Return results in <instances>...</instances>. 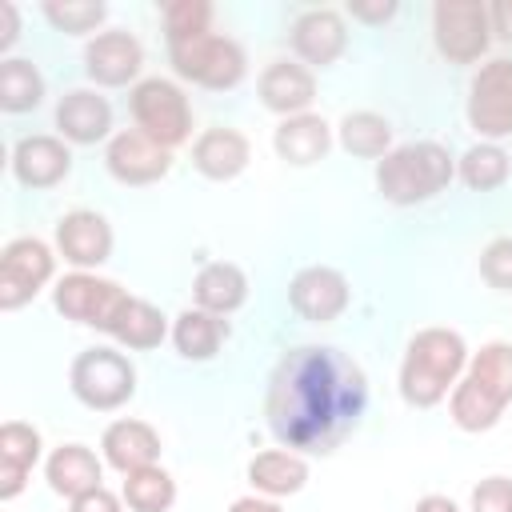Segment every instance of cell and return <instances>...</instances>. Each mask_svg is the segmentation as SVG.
<instances>
[{
    "label": "cell",
    "mask_w": 512,
    "mask_h": 512,
    "mask_svg": "<svg viewBox=\"0 0 512 512\" xmlns=\"http://www.w3.org/2000/svg\"><path fill=\"white\" fill-rule=\"evenodd\" d=\"M368 408V380L360 364L324 344L284 352L268 376L264 416L268 432L288 452L328 456L356 428Z\"/></svg>",
    "instance_id": "6da1fadb"
},
{
    "label": "cell",
    "mask_w": 512,
    "mask_h": 512,
    "mask_svg": "<svg viewBox=\"0 0 512 512\" xmlns=\"http://www.w3.org/2000/svg\"><path fill=\"white\" fill-rule=\"evenodd\" d=\"M468 368V344L456 328H420L400 360V396L408 408H436Z\"/></svg>",
    "instance_id": "7a4b0ae2"
},
{
    "label": "cell",
    "mask_w": 512,
    "mask_h": 512,
    "mask_svg": "<svg viewBox=\"0 0 512 512\" xmlns=\"http://www.w3.org/2000/svg\"><path fill=\"white\" fill-rule=\"evenodd\" d=\"M512 404V344L488 340L452 388V424L460 432H488Z\"/></svg>",
    "instance_id": "3957f363"
},
{
    "label": "cell",
    "mask_w": 512,
    "mask_h": 512,
    "mask_svg": "<svg viewBox=\"0 0 512 512\" xmlns=\"http://www.w3.org/2000/svg\"><path fill=\"white\" fill-rule=\"evenodd\" d=\"M456 176V160L436 140H412L376 160V188L388 204H424L440 196Z\"/></svg>",
    "instance_id": "277c9868"
},
{
    "label": "cell",
    "mask_w": 512,
    "mask_h": 512,
    "mask_svg": "<svg viewBox=\"0 0 512 512\" xmlns=\"http://www.w3.org/2000/svg\"><path fill=\"white\" fill-rule=\"evenodd\" d=\"M72 396L92 412H112L136 396V368L116 348H84L68 368Z\"/></svg>",
    "instance_id": "5b68a950"
},
{
    "label": "cell",
    "mask_w": 512,
    "mask_h": 512,
    "mask_svg": "<svg viewBox=\"0 0 512 512\" xmlns=\"http://www.w3.org/2000/svg\"><path fill=\"white\" fill-rule=\"evenodd\" d=\"M168 60L172 72L196 88H212V92H228L244 80L248 72V56L232 36H196V40H180L168 44Z\"/></svg>",
    "instance_id": "8992f818"
},
{
    "label": "cell",
    "mask_w": 512,
    "mask_h": 512,
    "mask_svg": "<svg viewBox=\"0 0 512 512\" xmlns=\"http://www.w3.org/2000/svg\"><path fill=\"white\" fill-rule=\"evenodd\" d=\"M136 132H144L148 140H156L160 148H180L192 136V108L180 84L164 80V76H148L132 88L128 96Z\"/></svg>",
    "instance_id": "52a82bcc"
},
{
    "label": "cell",
    "mask_w": 512,
    "mask_h": 512,
    "mask_svg": "<svg viewBox=\"0 0 512 512\" xmlns=\"http://www.w3.org/2000/svg\"><path fill=\"white\" fill-rule=\"evenodd\" d=\"M432 40L436 52L452 64H472L492 44L488 4L480 0H436L432 4Z\"/></svg>",
    "instance_id": "ba28073f"
},
{
    "label": "cell",
    "mask_w": 512,
    "mask_h": 512,
    "mask_svg": "<svg viewBox=\"0 0 512 512\" xmlns=\"http://www.w3.org/2000/svg\"><path fill=\"white\" fill-rule=\"evenodd\" d=\"M52 304L64 320L84 324V328H100L112 332L120 308L128 304V292L116 280H104L96 272H68L56 280L52 288Z\"/></svg>",
    "instance_id": "9c48e42d"
},
{
    "label": "cell",
    "mask_w": 512,
    "mask_h": 512,
    "mask_svg": "<svg viewBox=\"0 0 512 512\" xmlns=\"http://www.w3.org/2000/svg\"><path fill=\"white\" fill-rule=\"evenodd\" d=\"M468 128L496 144L512 136V60H488L468 84Z\"/></svg>",
    "instance_id": "30bf717a"
},
{
    "label": "cell",
    "mask_w": 512,
    "mask_h": 512,
    "mask_svg": "<svg viewBox=\"0 0 512 512\" xmlns=\"http://www.w3.org/2000/svg\"><path fill=\"white\" fill-rule=\"evenodd\" d=\"M56 272V256L36 236H16L0 252V308L16 312L24 308Z\"/></svg>",
    "instance_id": "8fae6325"
},
{
    "label": "cell",
    "mask_w": 512,
    "mask_h": 512,
    "mask_svg": "<svg viewBox=\"0 0 512 512\" xmlns=\"http://www.w3.org/2000/svg\"><path fill=\"white\" fill-rule=\"evenodd\" d=\"M352 300V288L344 280V272L328 268V264H308L288 280V304L300 320L308 324H328L336 320Z\"/></svg>",
    "instance_id": "7c38bea8"
},
{
    "label": "cell",
    "mask_w": 512,
    "mask_h": 512,
    "mask_svg": "<svg viewBox=\"0 0 512 512\" xmlns=\"http://www.w3.org/2000/svg\"><path fill=\"white\" fill-rule=\"evenodd\" d=\"M104 164L108 172L120 180V184H132V188H144V184H156L172 172V152L160 148L156 140H148L144 132L128 128V132H116L104 148Z\"/></svg>",
    "instance_id": "4fadbf2b"
},
{
    "label": "cell",
    "mask_w": 512,
    "mask_h": 512,
    "mask_svg": "<svg viewBox=\"0 0 512 512\" xmlns=\"http://www.w3.org/2000/svg\"><path fill=\"white\" fill-rule=\"evenodd\" d=\"M56 248L76 272H92L112 256V228L100 212L76 208L56 220Z\"/></svg>",
    "instance_id": "5bb4252c"
},
{
    "label": "cell",
    "mask_w": 512,
    "mask_h": 512,
    "mask_svg": "<svg viewBox=\"0 0 512 512\" xmlns=\"http://www.w3.org/2000/svg\"><path fill=\"white\" fill-rule=\"evenodd\" d=\"M144 64V48L132 32L116 28V32H100L96 40H88L84 48V72L88 80H96L100 88H124L140 76Z\"/></svg>",
    "instance_id": "9a60e30c"
},
{
    "label": "cell",
    "mask_w": 512,
    "mask_h": 512,
    "mask_svg": "<svg viewBox=\"0 0 512 512\" xmlns=\"http://www.w3.org/2000/svg\"><path fill=\"white\" fill-rule=\"evenodd\" d=\"M292 48L312 68L336 64L344 56V48H348L344 16L336 8H308V12H300L296 24H292Z\"/></svg>",
    "instance_id": "2e32d148"
},
{
    "label": "cell",
    "mask_w": 512,
    "mask_h": 512,
    "mask_svg": "<svg viewBox=\"0 0 512 512\" xmlns=\"http://www.w3.org/2000/svg\"><path fill=\"white\" fill-rule=\"evenodd\" d=\"M260 104L276 116H304L316 100V76L304 68V64H292V60H272L264 72H260Z\"/></svg>",
    "instance_id": "e0dca14e"
},
{
    "label": "cell",
    "mask_w": 512,
    "mask_h": 512,
    "mask_svg": "<svg viewBox=\"0 0 512 512\" xmlns=\"http://www.w3.org/2000/svg\"><path fill=\"white\" fill-rule=\"evenodd\" d=\"M72 172V152L60 136H24L12 148V176L24 188H56Z\"/></svg>",
    "instance_id": "ac0fdd59"
},
{
    "label": "cell",
    "mask_w": 512,
    "mask_h": 512,
    "mask_svg": "<svg viewBox=\"0 0 512 512\" xmlns=\"http://www.w3.org/2000/svg\"><path fill=\"white\" fill-rule=\"evenodd\" d=\"M252 160V144L236 128H204L192 144V168L208 180H236Z\"/></svg>",
    "instance_id": "d6986e66"
},
{
    "label": "cell",
    "mask_w": 512,
    "mask_h": 512,
    "mask_svg": "<svg viewBox=\"0 0 512 512\" xmlns=\"http://www.w3.org/2000/svg\"><path fill=\"white\" fill-rule=\"evenodd\" d=\"M104 460L116 468V472H140V468H152L160 460V432L144 420H112L104 428Z\"/></svg>",
    "instance_id": "ffe728a7"
},
{
    "label": "cell",
    "mask_w": 512,
    "mask_h": 512,
    "mask_svg": "<svg viewBox=\"0 0 512 512\" xmlns=\"http://www.w3.org/2000/svg\"><path fill=\"white\" fill-rule=\"evenodd\" d=\"M56 128L68 144H100L112 132V104L88 88H72L56 104Z\"/></svg>",
    "instance_id": "44dd1931"
},
{
    "label": "cell",
    "mask_w": 512,
    "mask_h": 512,
    "mask_svg": "<svg viewBox=\"0 0 512 512\" xmlns=\"http://www.w3.org/2000/svg\"><path fill=\"white\" fill-rule=\"evenodd\" d=\"M272 148L280 160L296 164V168H308L316 160L328 156L332 148V128L324 124V116L316 112H304V116H288L280 120V128L272 132Z\"/></svg>",
    "instance_id": "7402d4cb"
},
{
    "label": "cell",
    "mask_w": 512,
    "mask_h": 512,
    "mask_svg": "<svg viewBox=\"0 0 512 512\" xmlns=\"http://www.w3.org/2000/svg\"><path fill=\"white\" fill-rule=\"evenodd\" d=\"M40 460V432L24 420H8L0 428V500H12L24 492L28 472Z\"/></svg>",
    "instance_id": "603a6c76"
},
{
    "label": "cell",
    "mask_w": 512,
    "mask_h": 512,
    "mask_svg": "<svg viewBox=\"0 0 512 512\" xmlns=\"http://www.w3.org/2000/svg\"><path fill=\"white\" fill-rule=\"evenodd\" d=\"M44 476H48V488H52L56 496L76 500V496L100 488V480H104V464H100L96 452L84 448V444H60V448L48 456Z\"/></svg>",
    "instance_id": "cb8c5ba5"
},
{
    "label": "cell",
    "mask_w": 512,
    "mask_h": 512,
    "mask_svg": "<svg viewBox=\"0 0 512 512\" xmlns=\"http://www.w3.org/2000/svg\"><path fill=\"white\" fill-rule=\"evenodd\" d=\"M248 484L268 496V500H280V496H296L304 484H308V460L300 452H288V448H268V452H256L252 464H248Z\"/></svg>",
    "instance_id": "d4e9b609"
},
{
    "label": "cell",
    "mask_w": 512,
    "mask_h": 512,
    "mask_svg": "<svg viewBox=\"0 0 512 512\" xmlns=\"http://www.w3.org/2000/svg\"><path fill=\"white\" fill-rule=\"evenodd\" d=\"M192 296H196V308H204L212 316H228L248 300V276H244V268H236L228 260L204 264L196 272Z\"/></svg>",
    "instance_id": "484cf974"
},
{
    "label": "cell",
    "mask_w": 512,
    "mask_h": 512,
    "mask_svg": "<svg viewBox=\"0 0 512 512\" xmlns=\"http://www.w3.org/2000/svg\"><path fill=\"white\" fill-rule=\"evenodd\" d=\"M224 340H228V320H224V316H212V312H204V308H184V312L176 316V324H172V344H176V352H180L184 360H196V364L212 360Z\"/></svg>",
    "instance_id": "4316f807"
},
{
    "label": "cell",
    "mask_w": 512,
    "mask_h": 512,
    "mask_svg": "<svg viewBox=\"0 0 512 512\" xmlns=\"http://www.w3.org/2000/svg\"><path fill=\"white\" fill-rule=\"evenodd\" d=\"M116 344L132 348V352H148V348H160V340L168 336V320L160 308H152L148 300L140 296H128V304L120 308L112 332H108Z\"/></svg>",
    "instance_id": "83f0119b"
},
{
    "label": "cell",
    "mask_w": 512,
    "mask_h": 512,
    "mask_svg": "<svg viewBox=\"0 0 512 512\" xmlns=\"http://www.w3.org/2000/svg\"><path fill=\"white\" fill-rule=\"evenodd\" d=\"M340 148L356 160H384L392 152V124L380 112H348L340 120Z\"/></svg>",
    "instance_id": "f1b7e54d"
},
{
    "label": "cell",
    "mask_w": 512,
    "mask_h": 512,
    "mask_svg": "<svg viewBox=\"0 0 512 512\" xmlns=\"http://www.w3.org/2000/svg\"><path fill=\"white\" fill-rule=\"evenodd\" d=\"M508 172H512V156H508L500 144H488V140L472 144V148L456 160V176H460L464 188H472V192H496V188L508 180Z\"/></svg>",
    "instance_id": "f546056e"
},
{
    "label": "cell",
    "mask_w": 512,
    "mask_h": 512,
    "mask_svg": "<svg viewBox=\"0 0 512 512\" xmlns=\"http://www.w3.org/2000/svg\"><path fill=\"white\" fill-rule=\"evenodd\" d=\"M44 100V76L36 72L32 60L8 56L0 64V108L4 112H32Z\"/></svg>",
    "instance_id": "4dcf8cb0"
},
{
    "label": "cell",
    "mask_w": 512,
    "mask_h": 512,
    "mask_svg": "<svg viewBox=\"0 0 512 512\" xmlns=\"http://www.w3.org/2000/svg\"><path fill=\"white\" fill-rule=\"evenodd\" d=\"M120 496H124V504L132 512H168L176 504V480L160 464H152V468L128 472Z\"/></svg>",
    "instance_id": "1f68e13d"
},
{
    "label": "cell",
    "mask_w": 512,
    "mask_h": 512,
    "mask_svg": "<svg viewBox=\"0 0 512 512\" xmlns=\"http://www.w3.org/2000/svg\"><path fill=\"white\" fill-rule=\"evenodd\" d=\"M212 32V4L208 0H172L164 4V40H196Z\"/></svg>",
    "instance_id": "d6a6232c"
},
{
    "label": "cell",
    "mask_w": 512,
    "mask_h": 512,
    "mask_svg": "<svg viewBox=\"0 0 512 512\" xmlns=\"http://www.w3.org/2000/svg\"><path fill=\"white\" fill-rule=\"evenodd\" d=\"M44 20L56 28V32H68V36H84V32H96L100 24H104V4H92V0H64V4H56V0H48L44 8Z\"/></svg>",
    "instance_id": "836d02e7"
},
{
    "label": "cell",
    "mask_w": 512,
    "mask_h": 512,
    "mask_svg": "<svg viewBox=\"0 0 512 512\" xmlns=\"http://www.w3.org/2000/svg\"><path fill=\"white\" fill-rule=\"evenodd\" d=\"M480 276L496 292H512V236H496L480 252Z\"/></svg>",
    "instance_id": "e575fe53"
},
{
    "label": "cell",
    "mask_w": 512,
    "mask_h": 512,
    "mask_svg": "<svg viewBox=\"0 0 512 512\" xmlns=\"http://www.w3.org/2000/svg\"><path fill=\"white\" fill-rule=\"evenodd\" d=\"M472 512H512V480L488 476L472 488Z\"/></svg>",
    "instance_id": "d590c367"
},
{
    "label": "cell",
    "mask_w": 512,
    "mask_h": 512,
    "mask_svg": "<svg viewBox=\"0 0 512 512\" xmlns=\"http://www.w3.org/2000/svg\"><path fill=\"white\" fill-rule=\"evenodd\" d=\"M68 512H124V496H116V492H108V488L100 484V488L76 496Z\"/></svg>",
    "instance_id": "8d00e7d4"
},
{
    "label": "cell",
    "mask_w": 512,
    "mask_h": 512,
    "mask_svg": "<svg viewBox=\"0 0 512 512\" xmlns=\"http://www.w3.org/2000/svg\"><path fill=\"white\" fill-rule=\"evenodd\" d=\"M348 16L360 24H388L396 16V0H352Z\"/></svg>",
    "instance_id": "74e56055"
},
{
    "label": "cell",
    "mask_w": 512,
    "mask_h": 512,
    "mask_svg": "<svg viewBox=\"0 0 512 512\" xmlns=\"http://www.w3.org/2000/svg\"><path fill=\"white\" fill-rule=\"evenodd\" d=\"M488 24H492V36L512 44V0H496L488 4Z\"/></svg>",
    "instance_id": "f35d334b"
},
{
    "label": "cell",
    "mask_w": 512,
    "mask_h": 512,
    "mask_svg": "<svg viewBox=\"0 0 512 512\" xmlns=\"http://www.w3.org/2000/svg\"><path fill=\"white\" fill-rule=\"evenodd\" d=\"M0 20H4V28H0V52H8L12 44H16V36H20V12H16V4H0Z\"/></svg>",
    "instance_id": "ab89813d"
},
{
    "label": "cell",
    "mask_w": 512,
    "mask_h": 512,
    "mask_svg": "<svg viewBox=\"0 0 512 512\" xmlns=\"http://www.w3.org/2000/svg\"><path fill=\"white\" fill-rule=\"evenodd\" d=\"M228 512H280V504L268 500V496H240Z\"/></svg>",
    "instance_id": "60d3db41"
},
{
    "label": "cell",
    "mask_w": 512,
    "mask_h": 512,
    "mask_svg": "<svg viewBox=\"0 0 512 512\" xmlns=\"http://www.w3.org/2000/svg\"><path fill=\"white\" fill-rule=\"evenodd\" d=\"M412 512H460L448 496H424V500H416V508Z\"/></svg>",
    "instance_id": "b9f144b4"
}]
</instances>
